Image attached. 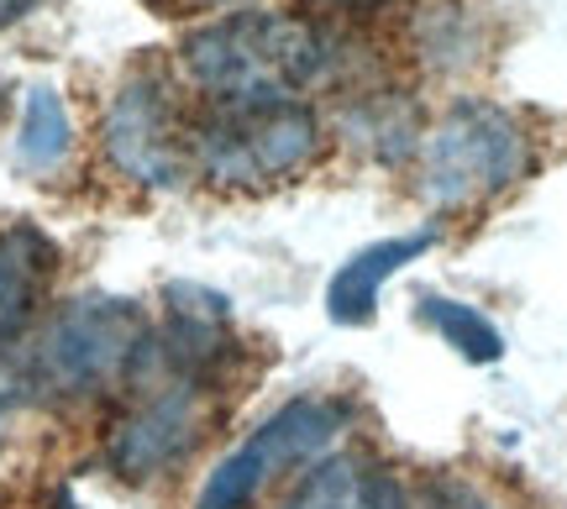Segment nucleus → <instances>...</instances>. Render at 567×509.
I'll list each match as a JSON object with an SVG mask.
<instances>
[{
  "label": "nucleus",
  "instance_id": "1",
  "mask_svg": "<svg viewBox=\"0 0 567 509\" xmlns=\"http://www.w3.org/2000/svg\"><path fill=\"white\" fill-rule=\"evenodd\" d=\"M326 63L331 53L321 27L264 6L210 21L184 42L189 80L200 84L210 105H231V111L300 101V90L321 80Z\"/></svg>",
  "mask_w": 567,
  "mask_h": 509
},
{
  "label": "nucleus",
  "instance_id": "2",
  "mask_svg": "<svg viewBox=\"0 0 567 509\" xmlns=\"http://www.w3.org/2000/svg\"><path fill=\"white\" fill-rule=\"evenodd\" d=\"M147 342V321L132 300H74L63 305L38 346L27 352V388L42 399H84L95 388H111L137 367Z\"/></svg>",
  "mask_w": 567,
  "mask_h": 509
},
{
  "label": "nucleus",
  "instance_id": "3",
  "mask_svg": "<svg viewBox=\"0 0 567 509\" xmlns=\"http://www.w3.org/2000/svg\"><path fill=\"white\" fill-rule=\"evenodd\" d=\"M321 147V122L310 105H210L195 132H189V158L200 164L205 179L216 184H268L284 179L316 158Z\"/></svg>",
  "mask_w": 567,
  "mask_h": 509
},
{
  "label": "nucleus",
  "instance_id": "4",
  "mask_svg": "<svg viewBox=\"0 0 567 509\" xmlns=\"http://www.w3.org/2000/svg\"><path fill=\"white\" fill-rule=\"evenodd\" d=\"M526 174V137L494 105L467 101L446 111V122L421 147V195L431 205H467L499 195Z\"/></svg>",
  "mask_w": 567,
  "mask_h": 509
},
{
  "label": "nucleus",
  "instance_id": "5",
  "mask_svg": "<svg viewBox=\"0 0 567 509\" xmlns=\"http://www.w3.org/2000/svg\"><path fill=\"white\" fill-rule=\"evenodd\" d=\"M347 426V409L337 399H289L237 451H226L216 472L205 478L195 509H247L279 472L316 463Z\"/></svg>",
  "mask_w": 567,
  "mask_h": 509
},
{
  "label": "nucleus",
  "instance_id": "6",
  "mask_svg": "<svg viewBox=\"0 0 567 509\" xmlns=\"http://www.w3.org/2000/svg\"><path fill=\"white\" fill-rule=\"evenodd\" d=\"M105 153L126 179L174 189L189 174V132L158 80H132L105 116Z\"/></svg>",
  "mask_w": 567,
  "mask_h": 509
},
{
  "label": "nucleus",
  "instance_id": "7",
  "mask_svg": "<svg viewBox=\"0 0 567 509\" xmlns=\"http://www.w3.org/2000/svg\"><path fill=\"white\" fill-rule=\"evenodd\" d=\"M195 442H200V378L168 373L122 426L111 430L105 463L122 472L126 484H142V478H158L174 463H184Z\"/></svg>",
  "mask_w": 567,
  "mask_h": 509
},
{
  "label": "nucleus",
  "instance_id": "8",
  "mask_svg": "<svg viewBox=\"0 0 567 509\" xmlns=\"http://www.w3.org/2000/svg\"><path fill=\"white\" fill-rule=\"evenodd\" d=\"M436 247V231L421 226V231H405V237H384V242L363 247V252H352L337 273H331V284H326V315L337 321V326H368L373 315H379V294L384 284L410 268L421 252Z\"/></svg>",
  "mask_w": 567,
  "mask_h": 509
},
{
  "label": "nucleus",
  "instance_id": "9",
  "mask_svg": "<svg viewBox=\"0 0 567 509\" xmlns=\"http://www.w3.org/2000/svg\"><path fill=\"white\" fill-rule=\"evenodd\" d=\"M53 268H59V247L48 242L38 226H6L0 231V363L11 357L21 331L32 326Z\"/></svg>",
  "mask_w": 567,
  "mask_h": 509
},
{
  "label": "nucleus",
  "instance_id": "10",
  "mask_svg": "<svg viewBox=\"0 0 567 509\" xmlns=\"http://www.w3.org/2000/svg\"><path fill=\"white\" fill-rule=\"evenodd\" d=\"M279 509H405V494L384 468L358 451H331L289 489Z\"/></svg>",
  "mask_w": 567,
  "mask_h": 509
},
{
  "label": "nucleus",
  "instance_id": "11",
  "mask_svg": "<svg viewBox=\"0 0 567 509\" xmlns=\"http://www.w3.org/2000/svg\"><path fill=\"white\" fill-rule=\"evenodd\" d=\"M421 315H425V326L436 331V336H442L457 357H467V363H499V357H505V336H499V326L488 321L484 310L463 305V300L425 294Z\"/></svg>",
  "mask_w": 567,
  "mask_h": 509
},
{
  "label": "nucleus",
  "instance_id": "12",
  "mask_svg": "<svg viewBox=\"0 0 567 509\" xmlns=\"http://www.w3.org/2000/svg\"><path fill=\"white\" fill-rule=\"evenodd\" d=\"M69 111H63V95L53 84H38L27 90V111H21V137H17V153L27 168H53L63 164L69 153Z\"/></svg>",
  "mask_w": 567,
  "mask_h": 509
},
{
  "label": "nucleus",
  "instance_id": "13",
  "mask_svg": "<svg viewBox=\"0 0 567 509\" xmlns=\"http://www.w3.org/2000/svg\"><path fill=\"white\" fill-rule=\"evenodd\" d=\"M421 509H488V505L473 489H463V484H431Z\"/></svg>",
  "mask_w": 567,
  "mask_h": 509
},
{
  "label": "nucleus",
  "instance_id": "14",
  "mask_svg": "<svg viewBox=\"0 0 567 509\" xmlns=\"http://www.w3.org/2000/svg\"><path fill=\"white\" fill-rule=\"evenodd\" d=\"M32 6H42V0H0V27H11V21H21Z\"/></svg>",
  "mask_w": 567,
  "mask_h": 509
},
{
  "label": "nucleus",
  "instance_id": "15",
  "mask_svg": "<svg viewBox=\"0 0 567 509\" xmlns=\"http://www.w3.org/2000/svg\"><path fill=\"white\" fill-rule=\"evenodd\" d=\"M11 415H17V394H0V447L11 436Z\"/></svg>",
  "mask_w": 567,
  "mask_h": 509
},
{
  "label": "nucleus",
  "instance_id": "16",
  "mask_svg": "<svg viewBox=\"0 0 567 509\" xmlns=\"http://www.w3.org/2000/svg\"><path fill=\"white\" fill-rule=\"evenodd\" d=\"M53 509H80V505H74V499H69V494H59V505H53Z\"/></svg>",
  "mask_w": 567,
  "mask_h": 509
}]
</instances>
